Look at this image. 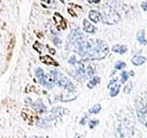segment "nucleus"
Instances as JSON below:
<instances>
[{"instance_id": "nucleus-1", "label": "nucleus", "mask_w": 147, "mask_h": 138, "mask_svg": "<svg viewBox=\"0 0 147 138\" xmlns=\"http://www.w3.org/2000/svg\"><path fill=\"white\" fill-rule=\"evenodd\" d=\"M75 50L77 51L80 56L88 59H102L108 54L109 47L101 41H79L75 45Z\"/></svg>"}, {"instance_id": "nucleus-2", "label": "nucleus", "mask_w": 147, "mask_h": 138, "mask_svg": "<svg viewBox=\"0 0 147 138\" xmlns=\"http://www.w3.org/2000/svg\"><path fill=\"white\" fill-rule=\"evenodd\" d=\"M51 75L54 77L56 84H58L60 87H63L64 89H68L69 91H75V86H74L73 83L69 80L64 74L60 73L56 70H52V71H51Z\"/></svg>"}, {"instance_id": "nucleus-3", "label": "nucleus", "mask_w": 147, "mask_h": 138, "mask_svg": "<svg viewBox=\"0 0 147 138\" xmlns=\"http://www.w3.org/2000/svg\"><path fill=\"white\" fill-rule=\"evenodd\" d=\"M36 77H38L39 82L42 84V86L48 87V89H52V87L55 84V80L54 77L52 75H46L43 72V70L42 68H37L36 69Z\"/></svg>"}, {"instance_id": "nucleus-4", "label": "nucleus", "mask_w": 147, "mask_h": 138, "mask_svg": "<svg viewBox=\"0 0 147 138\" xmlns=\"http://www.w3.org/2000/svg\"><path fill=\"white\" fill-rule=\"evenodd\" d=\"M136 111L138 114V118L142 123H144L147 127V104L142 102L136 104Z\"/></svg>"}, {"instance_id": "nucleus-5", "label": "nucleus", "mask_w": 147, "mask_h": 138, "mask_svg": "<svg viewBox=\"0 0 147 138\" xmlns=\"http://www.w3.org/2000/svg\"><path fill=\"white\" fill-rule=\"evenodd\" d=\"M109 87H110V96H111V97H116L120 92L121 84L120 83H118L117 79H114L113 81L110 82Z\"/></svg>"}, {"instance_id": "nucleus-6", "label": "nucleus", "mask_w": 147, "mask_h": 138, "mask_svg": "<svg viewBox=\"0 0 147 138\" xmlns=\"http://www.w3.org/2000/svg\"><path fill=\"white\" fill-rule=\"evenodd\" d=\"M146 58L144 56H141V55H135L133 56V58L132 59V63L134 65H144V63L146 62Z\"/></svg>"}, {"instance_id": "nucleus-7", "label": "nucleus", "mask_w": 147, "mask_h": 138, "mask_svg": "<svg viewBox=\"0 0 147 138\" xmlns=\"http://www.w3.org/2000/svg\"><path fill=\"white\" fill-rule=\"evenodd\" d=\"M83 24H84V31H85V32H87V33H94L96 31V29H95V27L93 26V25L89 22V21H87V19H84V21H83Z\"/></svg>"}, {"instance_id": "nucleus-8", "label": "nucleus", "mask_w": 147, "mask_h": 138, "mask_svg": "<svg viewBox=\"0 0 147 138\" xmlns=\"http://www.w3.org/2000/svg\"><path fill=\"white\" fill-rule=\"evenodd\" d=\"M106 14V17L104 18V22L106 23H109V20H112L113 19V21L117 23L118 22V20L115 19H113V16L115 17V16H118V14L116 13L115 11H114L113 9H110V12L109 13H105Z\"/></svg>"}, {"instance_id": "nucleus-9", "label": "nucleus", "mask_w": 147, "mask_h": 138, "mask_svg": "<svg viewBox=\"0 0 147 138\" xmlns=\"http://www.w3.org/2000/svg\"><path fill=\"white\" fill-rule=\"evenodd\" d=\"M112 51L118 53H121V54H123L127 52V46L125 45H120V44H116L114 45L112 47Z\"/></svg>"}, {"instance_id": "nucleus-10", "label": "nucleus", "mask_w": 147, "mask_h": 138, "mask_svg": "<svg viewBox=\"0 0 147 138\" xmlns=\"http://www.w3.org/2000/svg\"><path fill=\"white\" fill-rule=\"evenodd\" d=\"M89 18L93 22H99L100 20V14L97 10H90L89 11Z\"/></svg>"}, {"instance_id": "nucleus-11", "label": "nucleus", "mask_w": 147, "mask_h": 138, "mask_svg": "<svg viewBox=\"0 0 147 138\" xmlns=\"http://www.w3.org/2000/svg\"><path fill=\"white\" fill-rule=\"evenodd\" d=\"M32 107H33L36 111H38L40 112H43L46 111V107L43 105V103L40 101V100H38V101H36L33 105H32Z\"/></svg>"}, {"instance_id": "nucleus-12", "label": "nucleus", "mask_w": 147, "mask_h": 138, "mask_svg": "<svg viewBox=\"0 0 147 138\" xmlns=\"http://www.w3.org/2000/svg\"><path fill=\"white\" fill-rule=\"evenodd\" d=\"M137 40L139 41V43L142 44H146V40H145V35H144V31L141 30L139 31L137 33Z\"/></svg>"}, {"instance_id": "nucleus-13", "label": "nucleus", "mask_w": 147, "mask_h": 138, "mask_svg": "<svg viewBox=\"0 0 147 138\" xmlns=\"http://www.w3.org/2000/svg\"><path fill=\"white\" fill-rule=\"evenodd\" d=\"M100 82V77H94L92 79H90V81L88 82L87 84V87L88 89H93L97 84H99Z\"/></svg>"}, {"instance_id": "nucleus-14", "label": "nucleus", "mask_w": 147, "mask_h": 138, "mask_svg": "<svg viewBox=\"0 0 147 138\" xmlns=\"http://www.w3.org/2000/svg\"><path fill=\"white\" fill-rule=\"evenodd\" d=\"M42 61L44 62L47 65H58V63L55 62L52 58L49 57V56H44V58H42Z\"/></svg>"}, {"instance_id": "nucleus-15", "label": "nucleus", "mask_w": 147, "mask_h": 138, "mask_svg": "<svg viewBox=\"0 0 147 138\" xmlns=\"http://www.w3.org/2000/svg\"><path fill=\"white\" fill-rule=\"evenodd\" d=\"M101 110V106L100 104H95L91 109H89V113H92V114H97Z\"/></svg>"}, {"instance_id": "nucleus-16", "label": "nucleus", "mask_w": 147, "mask_h": 138, "mask_svg": "<svg viewBox=\"0 0 147 138\" xmlns=\"http://www.w3.org/2000/svg\"><path fill=\"white\" fill-rule=\"evenodd\" d=\"M121 83H125L126 81H127V79L129 78V77H130V73L129 72H126V71H123V72H121Z\"/></svg>"}, {"instance_id": "nucleus-17", "label": "nucleus", "mask_w": 147, "mask_h": 138, "mask_svg": "<svg viewBox=\"0 0 147 138\" xmlns=\"http://www.w3.org/2000/svg\"><path fill=\"white\" fill-rule=\"evenodd\" d=\"M132 90V83L129 82L128 84L125 86V87H124V93L125 94H130Z\"/></svg>"}, {"instance_id": "nucleus-18", "label": "nucleus", "mask_w": 147, "mask_h": 138, "mask_svg": "<svg viewBox=\"0 0 147 138\" xmlns=\"http://www.w3.org/2000/svg\"><path fill=\"white\" fill-rule=\"evenodd\" d=\"M126 66V64L124 62H121V61H119V62H117L116 64H115V68L116 69H119V70H121V69H123L124 67Z\"/></svg>"}, {"instance_id": "nucleus-19", "label": "nucleus", "mask_w": 147, "mask_h": 138, "mask_svg": "<svg viewBox=\"0 0 147 138\" xmlns=\"http://www.w3.org/2000/svg\"><path fill=\"white\" fill-rule=\"evenodd\" d=\"M99 123V120H91L90 122H89V128H90V129L95 128L96 126H97Z\"/></svg>"}, {"instance_id": "nucleus-20", "label": "nucleus", "mask_w": 147, "mask_h": 138, "mask_svg": "<svg viewBox=\"0 0 147 138\" xmlns=\"http://www.w3.org/2000/svg\"><path fill=\"white\" fill-rule=\"evenodd\" d=\"M93 74H94V68L92 67V66L89 65L88 67H87V75H88L89 77H91Z\"/></svg>"}, {"instance_id": "nucleus-21", "label": "nucleus", "mask_w": 147, "mask_h": 138, "mask_svg": "<svg viewBox=\"0 0 147 138\" xmlns=\"http://www.w3.org/2000/svg\"><path fill=\"white\" fill-rule=\"evenodd\" d=\"M68 63L70 65H75V56H72L70 59L68 60Z\"/></svg>"}, {"instance_id": "nucleus-22", "label": "nucleus", "mask_w": 147, "mask_h": 138, "mask_svg": "<svg viewBox=\"0 0 147 138\" xmlns=\"http://www.w3.org/2000/svg\"><path fill=\"white\" fill-rule=\"evenodd\" d=\"M87 116H84V118L81 119V121H80V124L81 125H85V121H87Z\"/></svg>"}, {"instance_id": "nucleus-23", "label": "nucleus", "mask_w": 147, "mask_h": 138, "mask_svg": "<svg viewBox=\"0 0 147 138\" xmlns=\"http://www.w3.org/2000/svg\"><path fill=\"white\" fill-rule=\"evenodd\" d=\"M142 7L144 8V10H147V1H145V2H144L142 4Z\"/></svg>"}, {"instance_id": "nucleus-24", "label": "nucleus", "mask_w": 147, "mask_h": 138, "mask_svg": "<svg viewBox=\"0 0 147 138\" xmlns=\"http://www.w3.org/2000/svg\"><path fill=\"white\" fill-rule=\"evenodd\" d=\"M99 0H88V2H90V3H93V2H95V3H97Z\"/></svg>"}, {"instance_id": "nucleus-25", "label": "nucleus", "mask_w": 147, "mask_h": 138, "mask_svg": "<svg viewBox=\"0 0 147 138\" xmlns=\"http://www.w3.org/2000/svg\"><path fill=\"white\" fill-rule=\"evenodd\" d=\"M30 138H43V137H37V136H33V137H30Z\"/></svg>"}, {"instance_id": "nucleus-26", "label": "nucleus", "mask_w": 147, "mask_h": 138, "mask_svg": "<svg viewBox=\"0 0 147 138\" xmlns=\"http://www.w3.org/2000/svg\"><path fill=\"white\" fill-rule=\"evenodd\" d=\"M76 138H80V137H79V136H77V137H76Z\"/></svg>"}]
</instances>
